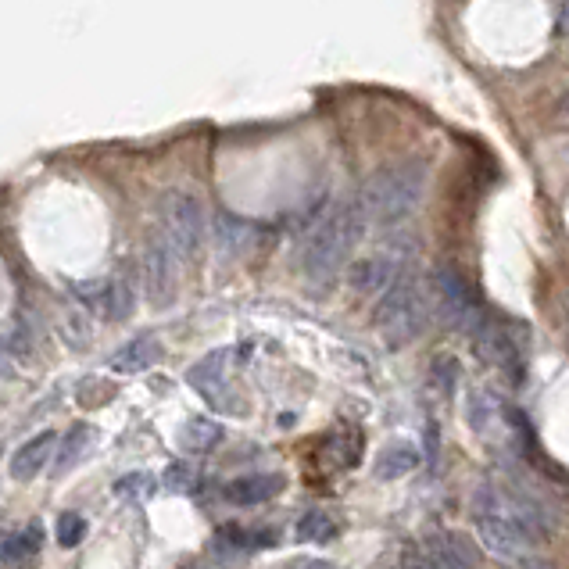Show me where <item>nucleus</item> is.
Instances as JSON below:
<instances>
[{"instance_id":"obj_23","label":"nucleus","mask_w":569,"mask_h":569,"mask_svg":"<svg viewBox=\"0 0 569 569\" xmlns=\"http://www.w3.org/2000/svg\"><path fill=\"white\" fill-rule=\"evenodd\" d=\"M151 491H154L151 473H126L119 484H115V494H119V498H129V502H140V498H147Z\"/></svg>"},{"instance_id":"obj_18","label":"nucleus","mask_w":569,"mask_h":569,"mask_svg":"<svg viewBox=\"0 0 569 569\" xmlns=\"http://www.w3.org/2000/svg\"><path fill=\"white\" fill-rule=\"evenodd\" d=\"M90 441H94V426H72L65 434V441H58V451H54V462H51L54 476L68 473V469L76 466Z\"/></svg>"},{"instance_id":"obj_30","label":"nucleus","mask_w":569,"mask_h":569,"mask_svg":"<svg viewBox=\"0 0 569 569\" xmlns=\"http://www.w3.org/2000/svg\"><path fill=\"white\" fill-rule=\"evenodd\" d=\"M559 29L569 36V0H562V8H559Z\"/></svg>"},{"instance_id":"obj_25","label":"nucleus","mask_w":569,"mask_h":569,"mask_svg":"<svg viewBox=\"0 0 569 569\" xmlns=\"http://www.w3.org/2000/svg\"><path fill=\"white\" fill-rule=\"evenodd\" d=\"M194 484H197V473L187 466V462H172V466L165 469V487H169V491L187 494Z\"/></svg>"},{"instance_id":"obj_27","label":"nucleus","mask_w":569,"mask_h":569,"mask_svg":"<svg viewBox=\"0 0 569 569\" xmlns=\"http://www.w3.org/2000/svg\"><path fill=\"white\" fill-rule=\"evenodd\" d=\"M552 122H559V126H569V90L555 101L552 108Z\"/></svg>"},{"instance_id":"obj_31","label":"nucleus","mask_w":569,"mask_h":569,"mask_svg":"<svg viewBox=\"0 0 569 569\" xmlns=\"http://www.w3.org/2000/svg\"><path fill=\"white\" fill-rule=\"evenodd\" d=\"M301 569H337L333 562H326V559H312V562H305Z\"/></svg>"},{"instance_id":"obj_4","label":"nucleus","mask_w":569,"mask_h":569,"mask_svg":"<svg viewBox=\"0 0 569 569\" xmlns=\"http://www.w3.org/2000/svg\"><path fill=\"white\" fill-rule=\"evenodd\" d=\"M158 219H162V237L172 244L179 258H197L208 237V219L204 204L187 190H169L158 201Z\"/></svg>"},{"instance_id":"obj_20","label":"nucleus","mask_w":569,"mask_h":569,"mask_svg":"<svg viewBox=\"0 0 569 569\" xmlns=\"http://www.w3.org/2000/svg\"><path fill=\"white\" fill-rule=\"evenodd\" d=\"M333 534H337V523H333L323 509H312V512H305V516L298 519V537H301V541H330Z\"/></svg>"},{"instance_id":"obj_28","label":"nucleus","mask_w":569,"mask_h":569,"mask_svg":"<svg viewBox=\"0 0 569 569\" xmlns=\"http://www.w3.org/2000/svg\"><path fill=\"white\" fill-rule=\"evenodd\" d=\"M516 569H555L552 562H544V559H534V555H523V559L512 562Z\"/></svg>"},{"instance_id":"obj_26","label":"nucleus","mask_w":569,"mask_h":569,"mask_svg":"<svg viewBox=\"0 0 569 569\" xmlns=\"http://www.w3.org/2000/svg\"><path fill=\"white\" fill-rule=\"evenodd\" d=\"M29 344H33V337H29V323L8 326V333H4V348H8V355H26Z\"/></svg>"},{"instance_id":"obj_10","label":"nucleus","mask_w":569,"mask_h":569,"mask_svg":"<svg viewBox=\"0 0 569 569\" xmlns=\"http://www.w3.org/2000/svg\"><path fill=\"white\" fill-rule=\"evenodd\" d=\"M54 451H58L54 430H43V434L29 437V441L11 455V476H15V480H33V476H40V469L47 466V462H54Z\"/></svg>"},{"instance_id":"obj_19","label":"nucleus","mask_w":569,"mask_h":569,"mask_svg":"<svg viewBox=\"0 0 569 569\" xmlns=\"http://www.w3.org/2000/svg\"><path fill=\"white\" fill-rule=\"evenodd\" d=\"M43 548V527L40 523H29L26 530H18V534H11L8 541H4V562H29L33 555H40Z\"/></svg>"},{"instance_id":"obj_15","label":"nucleus","mask_w":569,"mask_h":569,"mask_svg":"<svg viewBox=\"0 0 569 569\" xmlns=\"http://www.w3.org/2000/svg\"><path fill=\"white\" fill-rule=\"evenodd\" d=\"M251 240H255V230L244 219H237V215H219L215 219V244H219V251L226 258L244 255L247 247H251Z\"/></svg>"},{"instance_id":"obj_2","label":"nucleus","mask_w":569,"mask_h":569,"mask_svg":"<svg viewBox=\"0 0 569 569\" xmlns=\"http://www.w3.org/2000/svg\"><path fill=\"white\" fill-rule=\"evenodd\" d=\"M426 194V165L419 158H401V162L383 165L373 172L362 190V208L369 222L376 226H401L408 215L416 212Z\"/></svg>"},{"instance_id":"obj_24","label":"nucleus","mask_w":569,"mask_h":569,"mask_svg":"<svg viewBox=\"0 0 569 569\" xmlns=\"http://www.w3.org/2000/svg\"><path fill=\"white\" fill-rule=\"evenodd\" d=\"M86 534V519L79 512H61L58 519V544L61 548H76Z\"/></svg>"},{"instance_id":"obj_21","label":"nucleus","mask_w":569,"mask_h":569,"mask_svg":"<svg viewBox=\"0 0 569 569\" xmlns=\"http://www.w3.org/2000/svg\"><path fill=\"white\" fill-rule=\"evenodd\" d=\"M459 358L451 355H437L434 366H430V387H434L437 394H451L455 391V383H459Z\"/></svg>"},{"instance_id":"obj_22","label":"nucleus","mask_w":569,"mask_h":569,"mask_svg":"<svg viewBox=\"0 0 569 569\" xmlns=\"http://www.w3.org/2000/svg\"><path fill=\"white\" fill-rule=\"evenodd\" d=\"M133 290H129V283L126 280H111V290H108V305H104V315L108 319H126L129 312H133Z\"/></svg>"},{"instance_id":"obj_9","label":"nucleus","mask_w":569,"mask_h":569,"mask_svg":"<svg viewBox=\"0 0 569 569\" xmlns=\"http://www.w3.org/2000/svg\"><path fill=\"white\" fill-rule=\"evenodd\" d=\"M469 337H473V351L484 358L487 366L512 369L519 362V348H516V340H512V333L498 330V326L491 323H480Z\"/></svg>"},{"instance_id":"obj_8","label":"nucleus","mask_w":569,"mask_h":569,"mask_svg":"<svg viewBox=\"0 0 569 569\" xmlns=\"http://www.w3.org/2000/svg\"><path fill=\"white\" fill-rule=\"evenodd\" d=\"M287 480L280 473H251V476H237L230 484L222 487V498L240 509H251V505H265L272 502L276 494H283Z\"/></svg>"},{"instance_id":"obj_13","label":"nucleus","mask_w":569,"mask_h":569,"mask_svg":"<svg viewBox=\"0 0 569 569\" xmlns=\"http://www.w3.org/2000/svg\"><path fill=\"white\" fill-rule=\"evenodd\" d=\"M226 362H230V351H226V348L212 351V355H204L197 366H190L187 383L194 387L197 394H201V398L219 401L222 383H226Z\"/></svg>"},{"instance_id":"obj_32","label":"nucleus","mask_w":569,"mask_h":569,"mask_svg":"<svg viewBox=\"0 0 569 569\" xmlns=\"http://www.w3.org/2000/svg\"><path fill=\"white\" fill-rule=\"evenodd\" d=\"M179 569H215V566H208V562H187V566H179Z\"/></svg>"},{"instance_id":"obj_6","label":"nucleus","mask_w":569,"mask_h":569,"mask_svg":"<svg viewBox=\"0 0 569 569\" xmlns=\"http://www.w3.org/2000/svg\"><path fill=\"white\" fill-rule=\"evenodd\" d=\"M176 262L179 255L172 251L169 240L162 233L151 237V244L144 251V283H147V298L154 305H169L172 294H176Z\"/></svg>"},{"instance_id":"obj_16","label":"nucleus","mask_w":569,"mask_h":569,"mask_svg":"<svg viewBox=\"0 0 569 569\" xmlns=\"http://www.w3.org/2000/svg\"><path fill=\"white\" fill-rule=\"evenodd\" d=\"M466 416H469V426H473L476 434H491L494 426H498V419L505 416V405L498 401V394L494 391H473L466 401Z\"/></svg>"},{"instance_id":"obj_3","label":"nucleus","mask_w":569,"mask_h":569,"mask_svg":"<svg viewBox=\"0 0 569 569\" xmlns=\"http://www.w3.org/2000/svg\"><path fill=\"white\" fill-rule=\"evenodd\" d=\"M430 308H434L430 290H423V283L412 272H398V280L383 290L380 301H376V333H380L387 348H408L426 330Z\"/></svg>"},{"instance_id":"obj_14","label":"nucleus","mask_w":569,"mask_h":569,"mask_svg":"<svg viewBox=\"0 0 569 569\" xmlns=\"http://www.w3.org/2000/svg\"><path fill=\"white\" fill-rule=\"evenodd\" d=\"M222 441V426L215 419H187V423L179 426V448L190 451V455H208L212 448H219Z\"/></svg>"},{"instance_id":"obj_12","label":"nucleus","mask_w":569,"mask_h":569,"mask_svg":"<svg viewBox=\"0 0 569 569\" xmlns=\"http://www.w3.org/2000/svg\"><path fill=\"white\" fill-rule=\"evenodd\" d=\"M419 462H423V455H419L416 444L391 441L387 448H380V455H376L373 473H376V480H401V476L416 473Z\"/></svg>"},{"instance_id":"obj_29","label":"nucleus","mask_w":569,"mask_h":569,"mask_svg":"<svg viewBox=\"0 0 569 569\" xmlns=\"http://www.w3.org/2000/svg\"><path fill=\"white\" fill-rule=\"evenodd\" d=\"M405 569H444V566H441V562H434V559H430V555H416V559L408 562Z\"/></svg>"},{"instance_id":"obj_11","label":"nucleus","mask_w":569,"mask_h":569,"mask_svg":"<svg viewBox=\"0 0 569 569\" xmlns=\"http://www.w3.org/2000/svg\"><path fill=\"white\" fill-rule=\"evenodd\" d=\"M158 358H162V340L154 337V333H140V337H133L129 344H122L108 362L115 373H144Z\"/></svg>"},{"instance_id":"obj_7","label":"nucleus","mask_w":569,"mask_h":569,"mask_svg":"<svg viewBox=\"0 0 569 569\" xmlns=\"http://www.w3.org/2000/svg\"><path fill=\"white\" fill-rule=\"evenodd\" d=\"M398 280V255L391 251H376L369 258H358L348 269V287L362 298H376L383 290Z\"/></svg>"},{"instance_id":"obj_17","label":"nucleus","mask_w":569,"mask_h":569,"mask_svg":"<svg viewBox=\"0 0 569 569\" xmlns=\"http://www.w3.org/2000/svg\"><path fill=\"white\" fill-rule=\"evenodd\" d=\"M423 555H430L434 562H441L444 569H473V555L455 534H437L426 541Z\"/></svg>"},{"instance_id":"obj_5","label":"nucleus","mask_w":569,"mask_h":569,"mask_svg":"<svg viewBox=\"0 0 569 569\" xmlns=\"http://www.w3.org/2000/svg\"><path fill=\"white\" fill-rule=\"evenodd\" d=\"M430 301H434V312L441 315L451 330L473 333L476 326L484 323V315H480V305H476L469 283L462 280V272L448 269V265H441V269L430 276Z\"/></svg>"},{"instance_id":"obj_1","label":"nucleus","mask_w":569,"mask_h":569,"mask_svg":"<svg viewBox=\"0 0 569 569\" xmlns=\"http://www.w3.org/2000/svg\"><path fill=\"white\" fill-rule=\"evenodd\" d=\"M369 230V215L362 204H340L312 230L301 255V269L312 283H330L337 269L351 258Z\"/></svg>"}]
</instances>
